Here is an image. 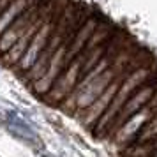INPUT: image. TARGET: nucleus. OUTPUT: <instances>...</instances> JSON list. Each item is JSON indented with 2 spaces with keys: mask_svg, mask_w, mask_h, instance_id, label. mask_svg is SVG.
Wrapping results in <instances>:
<instances>
[{
  "mask_svg": "<svg viewBox=\"0 0 157 157\" xmlns=\"http://www.w3.org/2000/svg\"><path fill=\"white\" fill-rule=\"evenodd\" d=\"M155 109L157 108L152 106L150 102L145 104L141 109H138L136 113H132L120 127L115 131V134L111 136V141H113L115 145H125V147H127V145H132V141L136 140V136L140 134L141 127L145 125V122L154 115Z\"/></svg>",
  "mask_w": 157,
  "mask_h": 157,
  "instance_id": "obj_5",
  "label": "nucleus"
},
{
  "mask_svg": "<svg viewBox=\"0 0 157 157\" xmlns=\"http://www.w3.org/2000/svg\"><path fill=\"white\" fill-rule=\"evenodd\" d=\"M155 72H157V60L152 62V64H145V65H141V67L134 69V71H131L125 78L122 79V83H120V86H118L117 94H115L111 104L108 106V109L102 113V117L97 120V124L94 125V136H95V138H101V140H102V134H104L106 127L109 125V122L118 115V111L124 108V104L129 101V97H131L141 85H145Z\"/></svg>",
  "mask_w": 157,
  "mask_h": 157,
  "instance_id": "obj_1",
  "label": "nucleus"
},
{
  "mask_svg": "<svg viewBox=\"0 0 157 157\" xmlns=\"http://www.w3.org/2000/svg\"><path fill=\"white\" fill-rule=\"evenodd\" d=\"M11 2H13V0H0V13H2L4 9L7 7V6L11 4Z\"/></svg>",
  "mask_w": 157,
  "mask_h": 157,
  "instance_id": "obj_7",
  "label": "nucleus"
},
{
  "mask_svg": "<svg viewBox=\"0 0 157 157\" xmlns=\"http://www.w3.org/2000/svg\"><path fill=\"white\" fill-rule=\"evenodd\" d=\"M44 4H46V2H44ZM44 4L27 7L21 14L16 18L14 21L9 25L7 30L0 36V55H2V53H6V51H7L9 48H11V46H13V44H14L16 41L25 34V32H27V29H29L30 25H32V23L41 16V11H43Z\"/></svg>",
  "mask_w": 157,
  "mask_h": 157,
  "instance_id": "obj_6",
  "label": "nucleus"
},
{
  "mask_svg": "<svg viewBox=\"0 0 157 157\" xmlns=\"http://www.w3.org/2000/svg\"><path fill=\"white\" fill-rule=\"evenodd\" d=\"M81 67H83V57H81V55H76V57L62 69V72H60L57 76V79L53 81L51 88L44 94L41 99H43L46 104H50V106L58 108L69 95H71L72 90L76 88V85H78V81H79V76H81Z\"/></svg>",
  "mask_w": 157,
  "mask_h": 157,
  "instance_id": "obj_2",
  "label": "nucleus"
},
{
  "mask_svg": "<svg viewBox=\"0 0 157 157\" xmlns=\"http://www.w3.org/2000/svg\"><path fill=\"white\" fill-rule=\"evenodd\" d=\"M62 13H64V11H62ZM62 13H57L55 16H51L50 20H46V21L39 27V30L34 34V37H32V41H30L27 51L23 53V57L20 58V62L13 67V71L16 72L18 78L23 76L25 72L29 71L30 67H32V64L37 60V57L43 53V50L46 48V44H48V41H50L51 32H53V29H55V25H57L58 18H60Z\"/></svg>",
  "mask_w": 157,
  "mask_h": 157,
  "instance_id": "obj_4",
  "label": "nucleus"
},
{
  "mask_svg": "<svg viewBox=\"0 0 157 157\" xmlns=\"http://www.w3.org/2000/svg\"><path fill=\"white\" fill-rule=\"evenodd\" d=\"M155 90H157V72L148 79V81H147V83H145V85H141L134 94H132V95H131V97H129V101L124 104V108L118 111V115L109 122V125L106 127L104 134H102V140H111V136L115 134V131L120 127L131 115L136 113L138 109H141L145 104H148L150 97L154 95Z\"/></svg>",
  "mask_w": 157,
  "mask_h": 157,
  "instance_id": "obj_3",
  "label": "nucleus"
}]
</instances>
